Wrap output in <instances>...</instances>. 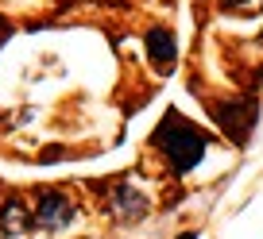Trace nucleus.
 <instances>
[{"label": "nucleus", "instance_id": "1", "mask_svg": "<svg viewBox=\"0 0 263 239\" xmlns=\"http://www.w3.org/2000/svg\"><path fill=\"white\" fill-rule=\"evenodd\" d=\"M209 143H213V135H209L205 127L190 124L178 108H166L159 127H155V147H159V155L166 158V166H171L174 173L197 170L201 158H205V150H209Z\"/></svg>", "mask_w": 263, "mask_h": 239}, {"label": "nucleus", "instance_id": "2", "mask_svg": "<svg viewBox=\"0 0 263 239\" xmlns=\"http://www.w3.org/2000/svg\"><path fill=\"white\" fill-rule=\"evenodd\" d=\"M209 112L224 127V135H232V143H248V132L255 124V100H224V104L217 100L209 104Z\"/></svg>", "mask_w": 263, "mask_h": 239}, {"label": "nucleus", "instance_id": "3", "mask_svg": "<svg viewBox=\"0 0 263 239\" xmlns=\"http://www.w3.org/2000/svg\"><path fill=\"white\" fill-rule=\"evenodd\" d=\"M74 216V205H70V193L62 189H43L39 193V205H35V224L39 228H66V220Z\"/></svg>", "mask_w": 263, "mask_h": 239}, {"label": "nucleus", "instance_id": "4", "mask_svg": "<svg viewBox=\"0 0 263 239\" xmlns=\"http://www.w3.org/2000/svg\"><path fill=\"white\" fill-rule=\"evenodd\" d=\"M108 208H112V216L116 220H140L143 212H147V197H143L140 189H132L128 182H120V185H112L108 189Z\"/></svg>", "mask_w": 263, "mask_h": 239}, {"label": "nucleus", "instance_id": "5", "mask_svg": "<svg viewBox=\"0 0 263 239\" xmlns=\"http://www.w3.org/2000/svg\"><path fill=\"white\" fill-rule=\"evenodd\" d=\"M35 228V212L27 208L24 197H8L4 208H0V231L4 235H24V231Z\"/></svg>", "mask_w": 263, "mask_h": 239}, {"label": "nucleus", "instance_id": "6", "mask_svg": "<svg viewBox=\"0 0 263 239\" xmlns=\"http://www.w3.org/2000/svg\"><path fill=\"white\" fill-rule=\"evenodd\" d=\"M147 58L155 70H171L174 58H178V42H174V35L166 31V27H151L147 31Z\"/></svg>", "mask_w": 263, "mask_h": 239}, {"label": "nucleus", "instance_id": "7", "mask_svg": "<svg viewBox=\"0 0 263 239\" xmlns=\"http://www.w3.org/2000/svg\"><path fill=\"white\" fill-rule=\"evenodd\" d=\"M252 4H259V0H224V8H252Z\"/></svg>", "mask_w": 263, "mask_h": 239}, {"label": "nucleus", "instance_id": "8", "mask_svg": "<svg viewBox=\"0 0 263 239\" xmlns=\"http://www.w3.org/2000/svg\"><path fill=\"white\" fill-rule=\"evenodd\" d=\"M178 239H201V231H182Z\"/></svg>", "mask_w": 263, "mask_h": 239}]
</instances>
